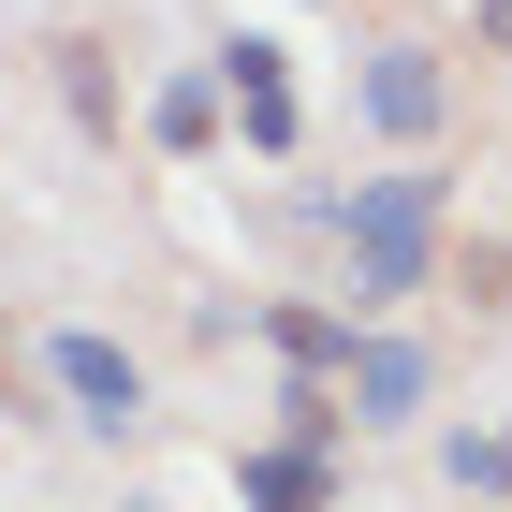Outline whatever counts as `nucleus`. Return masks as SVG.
I'll use <instances>...</instances> for the list:
<instances>
[{
  "label": "nucleus",
  "instance_id": "nucleus-1",
  "mask_svg": "<svg viewBox=\"0 0 512 512\" xmlns=\"http://www.w3.org/2000/svg\"><path fill=\"white\" fill-rule=\"evenodd\" d=\"M439 249H454V176H439V161L352 176V191H337V308L395 322L410 293H439Z\"/></svg>",
  "mask_w": 512,
  "mask_h": 512
},
{
  "label": "nucleus",
  "instance_id": "nucleus-2",
  "mask_svg": "<svg viewBox=\"0 0 512 512\" xmlns=\"http://www.w3.org/2000/svg\"><path fill=\"white\" fill-rule=\"evenodd\" d=\"M439 410V352L410 322H352V352H337V425L352 439H410Z\"/></svg>",
  "mask_w": 512,
  "mask_h": 512
},
{
  "label": "nucleus",
  "instance_id": "nucleus-3",
  "mask_svg": "<svg viewBox=\"0 0 512 512\" xmlns=\"http://www.w3.org/2000/svg\"><path fill=\"white\" fill-rule=\"evenodd\" d=\"M44 395H59L88 439H132L147 425V352L103 337V322H59V337H44Z\"/></svg>",
  "mask_w": 512,
  "mask_h": 512
},
{
  "label": "nucleus",
  "instance_id": "nucleus-4",
  "mask_svg": "<svg viewBox=\"0 0 512 512\" xmlns=\"http://www.w3.org/2000/svg\"><path fill=\"white\" fill-rule=\"evenodd\" d=\"M352 118L381 132V147H425L439 118H454V74H439V44H366V74H352Z\"/></svg>",
  "mask_w": 512,
  "mask_h": 512
},
{
  "label": "nucleus",
  "instance_id": "nucleus-5",
  "mask_svg": "<svg viewBox=\"0 0 512 512\" xmlns=\"http://www.w3.org/2000/svg\"><path fill=\"white\" fill-rule=\"evenodd\" d=\"M205 74H220V103H235V147L249 161H293V132H308V118H293V44H278V30H235Z\"/></svg>",
  "mask_w": 512,
  "mask_h": 512
},
{
  "label": "nucleus",
  "instance_id": "nucleus-6",
  "mask_svg": "<svg viewBox=\"0 0 512 512\" xmlns=\"http://www.w3.org/2000/svg\"><path fill=\"white\" fill-rule=\"evenodd\" d=\"M235 512H337V454H278V439H249V454H235Z\"/></svg>",
  "mask_w": 512,
  "mask_h": 512
},
{
  "label": "nucleus",
  "instance_id": "nucleus-7",
  "mask_svg": "<svg viewBox=\"0 0 512 512\" xmlns=\"http://www.w3.org/2000/svg\"><path fill=\"white\" fill-rule=\"evenodd\" d=\"M147 147H161V161H205V147H220V74H205V59L147 88Z\"/></svg>",
  "mask_w": 512,
  "mask_h": 512
},
{
  "label": "nucleus",
  "instance_id": "nucleus-8",
  "mask_svg": "<svg viewBox=\"0 0 512 512\" xmlns=\"http://www.w3.org/2000/svg\"><path fill=\"white\" fill-rule=\"evenodd\" d=\"M439 483H469V498H512V425H454V439H439Z\"/></svg>",
  "mask_w": 512,
  "mask_h": 512
},
{
  "label": "nucleus",
  "instance_id": "nucleus-9",
  "mask_svg": "<svg viewBox=\"0 0 512 512\" xmlns=\"http://www.w3.org/2000/svg\"><path fill=\"white\" fill-rule=\"evenodd\" d=\"M59 103H74L88 132H118V74H103V44H59Z\"/></svg>",
  "mask_w": 512,
  "mask_h": 512
},
{
  "label": "nucleus",
  "instance_id": "nucleus-10",
  "mask_svg": "<svg viewBox=\"0 0 512 512\" xmlns=\"http://www.w3.org/2000/svg\"><path fill=\"white\" fill-rule=\"evenodd\" d=\"M469 44H483V59H512V0H469Z\"/></svg>",
  "mask_w": 512,
  "mask_h": 512
}]
</instances>
